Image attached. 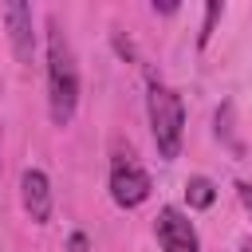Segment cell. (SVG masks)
<instances>
[{
	"label": "cell",
	"instance_id": "1",
	"mask_svg": "<svg viewBox=\"0 0 252 252\" xmlns=\"http://www.w3.org/2000/svg\"><path fill=\"white\" fill-rule=\"evenodd\" d=\"M79 59L55 16H47V114L55 126H71L79 110Z\"/></svg>",
	"mask_w": 252,
	"mask_h": 252
},
{
	"label": "cell",
	"instance_id": "2",
	"mask_svg": "<svg viewBox=\"0 0 252 252\" xmlns=\"http://www.w3.org/2000/svg\"><path fill=\"white\" fill-rule=\"evenodd\" d=\"M146 114H150V134H154V146H158V158L161 161H173L181 158V142H185V102L181 94L154 79L150 75V87H146Z\"/></svg>",
	"mask_w": 252,
	"mask_h": 252
},
{
	"label": "cell",
	"instance_id": "3",
	"mask_svg": "<svg viewBox=\"0 0 252 252\" xmlns=\"http://www.w3.org/2000/svg\"><path fill=\"white\" fill-rule=\"evenodd\" d=\"M150 193H154V181L134 158H114L110 161V201L118 209H138V205L150 201Z\"/></svg>",
	"mask_w": 252,
	"mask_h": 252
},
{
	"label": "cell",
	"instance_id": "4",
	"mask_svg": "<svg viewBox=\"0 0 252 252\" xmlns=\"http://www.w3.org/2000/svg\"><path fill=\"white\" fill-rule=\"evenodd\" d=\"M158 244L161 252H201V236H197V224L189 220V213H181L177 205H165L158 209Z\"/></svg>",
	"mask_w": 252,
	"mask_h": 252
},
{
	"label": "cell",
	"instance_id": "5",
	"mask_svg": "<svg viewBox=\"0 0 252 252\" xmlns=\"http://www.w3.org/2000/svg\"><path fill=\"white\" fill-rule=\"evenodd\" d=\"M4 24H8L12 55H16L20 63H32V55H35V16H32V4L8 0V4H4Z\"/></svg>",
	"mask_w": 252,
	"mask_h": 252
},
{
	"label": "cell",
	"instance_id": "6",
	"mask_svg": "<svg viewBox=\"0 0 252 252\" xmlns=\"http://www.w3.org/2000/svg\"><path fill=\"white\" fill-rule=\"evenodd\" d=\"M20 201H24V213L35 224L51 220V181H47L43 169H24V177H20Z\"/></svg>",
	"mask_w": 252,
	"mask_h": 252
},
{
	"label": "cell",
	"instance_id": "7",
	"mask_svg": "<svg viewBox=\"0 0 252 252\" xmlns=\"http://www.w3.org/2000/svg\"><path fill=\"white\" fill-rule=\"evenodd\" d=\"M213 201H217V185H213L209 177L197 173V177L185 181V205H189V209H209Z\"/></svg>",
	"mask_w": 252,
	"mask_h": 252
},
{
	"label": "cell",
	"instance_id": "8",
	"mask_svg": "<svg viewBox=\"0 0 252 252\" xmlns=\"http://www.w3.org/2000/svg\"><path fill=\"white\" fill-rule=\"evenodd\" d=\"M224 16V4H205V20H201V32H197V47H205L209 39H213V32H217V20Z\"/></svg>",
	"mask_w": 252,
	"mask_h": 252
},
{
	"label": "cell",
	"instance_id": "9",
	"mask_svg": "<svg viewBox=\"0 0 252 252\" xmlns=\"http://www.w3.org/2000/svg\"><path fill=\"white\" fill-rule=\"evenodd\" d=\"M236 197H240V205L252 213V181H236Z\"/></svg>",
	"mask_w": 252,
	"mask_h": 252
},
{
	"label": "cell",
	"instance_id": "10",
	"mask_svg": "<svg viewBox=\"0 0 252 252\" xmlns=\"http://www.w3.org/2000/svg\"><path fill=\"white\" fill-rule=\"evenodd\" d=\"M67 248H71V252H87V236H83V232H75V236L67 240Z\"/></svg>",
	"mask_w": 252,
	"mask_h": 252
},
{
	"label": "cell",
	"instance_id": "11",
	"mask_svg": "<svg viewBox=\"0 0 252 252\" xmlns=\"http://www.w3.org/2000/svg\"><path fill=\"white\" fill-rule=\"evenodd\" d=\"M154 12H161V16H173V12H177V4H158V0H154Z\"/></svg>",
	"mask_w": 252,
	"mask_h": 252
},
{
	"label": "cell",
	"instance_id": "12",
	"mask_svg": "<svg viewBox=\"0 0 252 252\" xmlns=\"http://www.w3.org/2000/svg\"><path fill=\"white\" fill-rule=\"evenodd\" d=\"M240 248H244V252H252V240H244V244H240Z\"/></svg>",
	"mask_w": 252,
	"mask_h": 252
}]
</instances>
